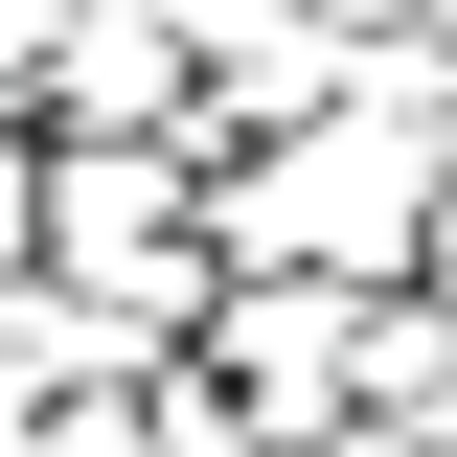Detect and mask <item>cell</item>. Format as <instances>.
<instances>
[{
  "label": "cell",
  "mask_w": 457,
  "mask_h": 457,
  "mask_svg": "<svg viewBox=\"0 0 457 457\" xmlns=\"http://www.w3.org/2000/svg\"><path fill=\"white\" fill-rule=\"evenodd\" d=\"M161 23H183V46H206V23H228V0H161Z\"/></svg>",
  "instance_id": "5"
},
{
  "label": "cell",
  "mask_w": 457,
  "mask_h": 457,
  "mask_svg": "<svg viewBox=\"0 0 457 457\" xmlns=\"http://www.w3.org/2000/svg\"><path fill=\"white\" fill-rule=\"evenodd\" d=\"M297 23H343V46H366V23H411V0H297Z\"/></svg>",
  "instance_id": "4"
},
{
  "label": "cell",
  "mask_w": 457,
  "mask_h": 457,
  "mask_svg": "<svg viewBox=\"0 0 457 457\" xmlns=\"http://www.w3.org/2000/svg\"><path fill=\"white\" fill-rule=\"evenodd\" d=\"M23 114H46V137H183V23H161V0H92ZM183 161H206V137H183Z\"/></svg>",
  "instance_id": "2"
},
{
  "label": "cell",
  "mask_w": 457,
  "mask_h": 457,
  "mask_svg": "<svg viewBox=\"0 0 457 457\" xmlns=\"http://www.w3.org/2000/svg\"><path fill=\"white\" fill-rule=\"evenodd\" d=\"M23 228H46V137L0 114V275H23Z\"/></svg>",
  "instance_id": "3"
},
{
  "label": "cell",
  "mask_w": 457,
  "mask_h": 457,
  "mask_svg": "<svg viewBox=\"0 0 457 457\" xmlns=\"http://www.w3.org/2000/svg\"><path fill=\"white\" fill-rule=\"evenodd\" d=\"M23 137H46V114H23ZM23 252H46L69 297H114V320L137 343H183L206 320V161H183V137H46V228H23Z\"/></svg>",
  "instance_id": "1"
}]
</instances>
